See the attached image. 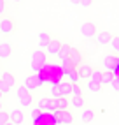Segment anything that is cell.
Segmentation results:
<instances>
[{"instance_id":"30bf717a","label":"cell","mask_w":119,"mask_h":125,"mask_svg":"<svg viewBox=\"0 0 119 125\" xmlns=\"http://www.w3.org/2000/svg\"><path fill=\"white\" fill-rule=\"evenodd\" d=\"M95 39H96L98 46H107L110 42V39H112V34H110V32H96Z\"/></svg>"},{"instance_id":"484cf974","label":"cell","mask_w":119,"mask_h":125,"mask_svg":"<svg viewBox=\"0 0 119 125\" xmlns=\"http://www.w3.org/2000/svg\"><path fill=\"white\" fill-rule=\"evenodd\" d=\"M102 69H93V72H91V76H89V79H93V81H96V83H102Z\"/></svg>"},{"instance_id":"d6986e66","label":"cell","mask_w":119,"mask_h":125,"mask_svg":"<svg viewBox=\"0 0 119 125\" xmlns=\"http://www.w3.org/2000/svg\"><path fill=\"white\" fill-rule=\"evenodd\" d=\"M70 44H63L61 42V46H60V51H58V58L60 60H65V58H68V53H70Z\"/></svg>"},{"instance_id":"83f0119b","label":"cell","mask_w":119,"mask_h":125,"mask_svg":"<svg viewBox=\"0 0 119 125\" xmlns=\"http://www.w3.org/2000/svg\"><path fill=\"white\" fill-rule=\"evenodd\" d=\"M51 95H53V97H60V95H61V90H60V85H58V83L51 86Z\"/></svg>"},{"instance_id":"2e32d148","label":"cell","mask_w":119,"mask_h":125,"mask_svg":"<svg viewBox=\"0 0 119 125\" xmlns=\"http://www.w3.org/2000/svg\"><path fill=\"white\" fill-rule=\"evenodd\" d=\"M11 120H12L14 123H23V122H25V113H23V109H19V107L11 109Z\"/></svg>"},{"instance_id":"3957f363","label":"cell","mask_w":119,"mask_h":125,"mask_svg":"<svg viewBox=\"0 0 119 125\" xmlns=\"http://www.w3.org/2000/svg\"><path fill=\"white\" fill-rule=\"evenodd\" d=\"M16 21L11 18V16H0V32H2L4 35H11L16 32Z\"/></svg>"},{"instance_id":"1f68e13d","label":"cell","mask_w":119,"mask_h":125,"mask_svg":"<svg viewBox=\"0 0 119 125\" xmlns=\"http://www.w3.org/2000/svg\"><path fill=\"white\" fill-rule=\"evenodd\" d=\"M93 4V0H79V5L81 7H89Z\"/></svg>"},{"instance_id":"836d02e7","label":"cell","mask_w":119,"mask_h":125,"mask_svg":"<svg viewBox=\"0 0 119 125\" xmlns=\"http://www.w3.org/2000/svg\"><path fill=\"white\" fill-rule=\"evenodd\" d=\"M70 4H74V5H79V0H70Z\"/></svg>"},{"instance_id":"8992f818","label":"cell","mask_w":119,"mask_h":125,"mask_svg":"<svg viewBox=\"0 0 119 125\" xmlns=\"http://www.w3.org/2000/svg\"><path fill=\"white\" fill-rule=\"evenodd\" d=\"M96 32H98V28H96V25L93 21H86V23L81 25V35L84 39H95Z\"/></svg>"},{"instance_id":"9a60e30c","label":"cell","mask_w":119,"mask_h":125,"mask_svg":"<svg viewBox=\"0 0 119 125\" xmlns=\"http://www.w3.org/2000/svg\"><path fill=\"white\" fill-rule=\"evenodd\" d=\"M39 107H40L42 111H51V113H53V109H54L53 99H49V97H44V99H40V101H39Z\"/></svg>"},{"instance_id":"74e56055","label":"cell","mask_w":119,"mask_h":125,"mask_svg":"<svg viewBox=\"0 0 119 125\" xmlns=\"http://www.w3.org/2000/svg\"><path fill=\"white\" fill-rule=\"evenodd\" d=\"M0 76H2V69H0Z\"/></svg>"},{"instance_id":"ba28073f","label":"cell","mask_w":119,"mask_h":125,"mask_svg":"<svg viewBox=\"0 0 119 125\" xmlns=\"http://www.w3.org/2000/svg\"><path fill=\"white\" fill-rule=\"evenodd\" d=\"M60 46H61V42H60V41H56V39H51V41H49V44L44 48V49H46V53H47V56H58Z\"/></svg>"},{"instance_id":"7c38bea8","label":"cell","mask_w":119,"mask_h":125,"mask_svg":"<svg viewBox=\"0 0 119 125\" xmlns=\"http://www.w3.org/2000/svg\"><path fill=\"white\" fill-rule=\"evenodd\" d=\"M70 106L75 107V109H82V107L86 106V99H84V95H82V94H81V95H74V97L70 99Z\"/></svg>"},{"instance_id":"6da1fadb","label":"cell","mask_w":119,"mask_h":125,"mask_svg":"<svg viewBox=\"0 0 119 125\" xmlns=\"http://www.w3.org/2000/svg\"><path fill=\"white\" fill-rule=\"evenodd\" d=\"M46 62H47V53L44 51L42 48L35 49V51L32 53V60H30V65H32V71L40 74L42 69L46 67Z\"/></svg>"},{"instance_id":"8fae6325","label":"cell","mask_w":119,"mask_h":125,"mask_svg":"<svg viewBox=\"0 0 119 125\" xmlns=\"http://www.w3.org/2000/svg\"><path fill=\"white\" fill-rule=\"evenodd\" d=\"M12 53L11 42H0V60H7Z\"/></svg>"},{"instance_id":"d4e9b609","label":"cell","mask_w":119,"mask_h":125,"mask_svg":"<svg viewBox=\"0 0 119 125\" xmlns=\"http://www.w3.org/2000/svg\"><path fill=\"white\" fill-rule=\"evenodd\" d=\"M11 122V113H7L4 109H0V125H5Z\"/></svg>"},{"instance_id":"277c9868","label":"cell","mask_w":119,"mask_h":125,"mask_svg":"<svg viewBox=\"0 0 119 125\" xmlns=\"http://www.w3.org/2000/svg\"><path fill=\"white\" fill-rule=\"evenodd\" d=\"M117 63H119V55L114 53V51L102 58V67H103L105 71H114L117 67Z\"/></svg>"},{"instance_id":"ffe728a7","label":"cell","mask_w":119,"mask_h":125,"mask_svg":"<svg viewBox=\"0 0 119 125\" xmlns=\"http://www.w3.org/2000/svg\"><path fill=\"white\" fill-rule=\"evenodd\" d=\"M0 78H2L11 88L16 85V78H14V74H12V72H2V76H0Z\"/></svg>"},{"instance_id":"8d00e7d4","label":"cell","mask_w":119,"mask_h":125,"mask_svg":"<svg viewBox=\"0 0 119 125\" xmlns=\"http://www.w3.org/2000/svg\"><path fill=\"white\" fill-rule=\"evenodd\" d=\"M12 2H21V0H12Z\"/></svg>"},{"instance_id":"f546056e","label":"cell","mask_w":119,"mask_h":125,"mask_svg":"<svg viewBox=\"0 0 119 125\" xmlns=\"http://www.w3.org/2000/svg\"><path fill=\"white\" fill-rule=\"evenodd\" d=\"M81 94H82L81 86L77 85V83H74V85H72V95H81Z\"/></svg>"},{"instance_id":"603a6c76","label":"cell","mask_w":119,"mask_h":125,"mask_svg":"<svg viewBox=\"0 0 119 125\" xmlns=\"http://www.w3.org/2000/svg\"><path fill=\"white\" fill-rule=\"evenodd\" d=\"M102 83H96V81H93V79H89V83H88V90L89 92H102Z\"/></svg>"},{"instance_id":"5bb4252c","label":"cell","mask_w":119,"mask_h":125,"mask_svg":"<svg viewBox=\"0 0 119 125\" xmlns=\"http://www.w3.org/2000/svg\"><path fill=\"white\" fill-rule=\"evenodd\" d=\"M77 69H79V76H81V79H89L91 72H93V67H91L89 63H81Z\"/></svg>"},{"instance_id":"f1b7e54d","label":"cell","mask_w":119,"mask_h":125,"mask_svg":"<svg viewBox=\"0 0 119 125\" xmlns=\"http://www.w3.org/2000/svg\"><path fill=\"white\" fill-rule=\"evenodd\" d=\"M44 113L40 109V107H32V116H33V120H37V118H40V115Z\"/></svg>"},{"instance_id":"ac0fdd59","label":"cell","mask_w":119,"mask_h":125,"mask_svg":"<svg viewBox=\"0 0 119 125\" xmlns=\"http://www.w3.org/2000/svg\"><path fill=\"white\" fill-rule=\"evenodd\" d=\"M60 85V90H61V95H72V85L74 83L72 81H61V83H58Z\"/></svg>"},{"instance_id":"d6a6232c","label":"cell","mask_w":119,"mask_h":125,"mask_svg":"<svg viewBox=\"0 0 119 125\" xmlns=\"http://www.w3.org/2000/svg\"><path fill=\"white\" fill-rule=\"evenodd\" d=\"M110 85H112V88H114L116 92H119V79H117V78H114V79H112V83H110Z\"/></svg>"},{"instance_id":"9c48e42d","label":"cell","mask_w":119,"mask_h":125,"mask_svg":"<svg viewBox=\"0 0 119 125\" xmlns=\"http://www.w3.org/2000/svg\"><path fill=\"white\" fill-rule=\"evenodd\" d=\"M95 116H96V111L93 109V107H86V106L82 107V113H81V120H82L84 123H91L93 120H95Z\"/></svg>"},{"instance_id":"7a4b0ae2","label":"cell","mask_w":119,"mask_h":125,"mask_svg":"<svg viewBox=\"0 0 119 125\" xmlns=\"http://www.w3.org/2000/svg\"><path fill=\"white\" fill-rule=\"evenodd\" d=\"M16 97H18L19 106H23V107H32L33 106V95H32V92L25 85L18 86V90H16Z\"/></svg>"},{"instance_id":"7402d4cb","label":"cell","mask_w":119,"mask_h":125,"mask_svg":"<svg viewBox=\"0 0 119 125\" xmlns=\"http://www.w3.org/2000/svg\"><path fill=\"white\" fill-rule=\"evenodd\" d=\"M67 76L70 78V81H72V83H77V81L81 79V76H79V69H77V67H72V71L67 74Z\"/></svg>"},{"instance_id":"4dcf8cb0","label":"cell","mask_w":119,"mask_h":125,"mask_svg":"<svg viewBox=\"0 0 119 125\" xmlns=\"http://www.w3.org/2000/svg\"><path fill=\"white\" fill-rule=\"evenodd\" d=\"M7 12V2L5 0H0V16H4Z\"/></svg>"},{"instance_id":"e575fe53","label":"cell","mask_w":119,"mask_h":125,"mask_svg":"<svg viewBox=\"0 0 119 125\" xmlns=\"http://www.w3.org/2000/svg\"><path fill=\"white\" fill-rule=\"evenodd\" d=\"M0 109H2V99H0Z\"/></svg>"},{"instance_id":"4fadbf2b","label":"cell","mask_w":119,"mask_h":125,"mask_svg":"<svg viewBox=\"0 0 119 125\" xmlns=\"http://www.w3.org/2000/svg\"><path fill=\"white\" fill-rule=\"evenodd\" d=\"M68 58H70V62L75 65V67H79V65H81V60H82V55H81V51H79V49H75V48H70Z\"/></svg>"},{"instance_id":"52a82bcc","label":"cell","mask_w":119,"mask_h":125,"mask_svg":"<svg viewBox=\"0 0 119 125\" xmlns=\"http://www.w3.org/2000/svg\"><path fill=\"white\" fill-rule=\"evenodd\" d=\"M53 104H54V109H68V106H70V99L67 97V95L53 97Z\"/></svg>"},{"instance_id":"e0dca14e","label":"cell","mask_w":119,"mask_h":125,"mask_svg":"<svg viewBox=\"0 0 119 125\" xmlns=\"http://www.w3.org/2000/svg\"><path fill=\"white\" fill-rule=\"evenodd\" d=\"M51 39H53V37H51L49 35V32H40V34H39V48H42V49H44L47 44H49V41Z\"/></svg>"},{"instance_id":"4316f807","label":"cell","mask_w":119,"mask_h":125,"mask_svg":"<svg viewBox=\"0 0 119 125\" xmlns=\"http://www.w3.org/2000/svg\"><path fill=\"white\" fill-rule=\"evenodd\" d=\"M0 92H2L4 95H7V94H9V92H11V86L7 85V83H5V81H4L2 78H0Z\"/></svg>"},{"instance_id":"5b68a950","label":"cell","mask_w":119,"mask_h":125,"mask_svg":"<svg viewBox=\"0 0 119 125\" xmlns=\"http://www.w3.org/2000/svg\"><path fill=\"white\" fill-rule=\"evenodd\" d=\"M25 86H26L30 92H35L42 86V78H40V74H30V76L25 78V83H23Z\"/></svg>"},{"instance_id":"d590c367","label":"cell","mask_w":119,"mask_h":125,"mask_svg":"<svg viewBox=\"0 0 119 125\" xmlns=\"http://www.w3.org/2000/svg\"><path fill=\"white\" fill-rule=\"evenodd\" d=\"M2 97H4V94H2V92H0V99H2Z\"/></svg>"},{"instance_id":"cb8c5ba5","label":"cell","mask_w":119,"mask_h":125,"mask_svg":"<svg viewBox=\"0 0 119 125\" xmlns=\"http://www.w3.org/2000/svg\"><path fill=\"white\" fill-rule=\"evenodd\" d=\"M110 48H112V51L119 55V35H112V39H110Z\"/></svg>"},{"instance_id":"44dd1931","label":"cell","mask_w":119,"mask_h":125,"mask_svg":"<svg viewBox=\"0 0 119 125\" xmlns=\"http://www.w3.org/2000/svg\"><path fill=\"white\" fill-rule=\"evenodd\" d=\"M114 79V72L112 71H103L102 72V85H110Z\"/></svg>"}]
</instances>
